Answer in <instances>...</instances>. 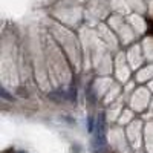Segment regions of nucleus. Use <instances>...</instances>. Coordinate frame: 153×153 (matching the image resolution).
<instances>
[]
</instances>
